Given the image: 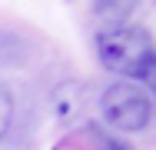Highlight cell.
<instances>
[{"label": "cell", "instance_id": "cell-1", "mask_svg": "<svg viewBox=\"0 0 156 150\" xmlns=\"http://www.w3.org/2000/svg\"><path fill=\"white\" fill-rule=\"evenodd\" d=\"M96 54L100 63L113 73H120L126 80H140L143 70L150 67V60L156 57V43L143 27H113V30H100L96 37Z\"/></svg>", "mask_w": 156, "mask_h": 150}, {"label": "cell", "instance_id": "cell-2", "mask_svg": "<svg viewBox=\"0 0 156 150\" xmlns=\"http://www.w3.org/2000/svg\"><path fill=\"white\" fill-rule=\"evenodd\" d=\"M100 110H103L106 123L113 130H120V133H140V130H146L153 123V114H156L150 93L140 87V84H133V80L110 84V87L103 90Z\"/></svg>", "mask_w": 156, "mask_h": 150}, {"label": "cell", "instance_id": "cell-3", "mask_svg": "<svg viewBox=\"0 0 156 150\" xmlns=\"http://www.w3.org/2000/svg\"><path fill=\"white\" fill-rule=\"evenodd\" d=\"M96 13H100V20L106 24L103 30L123 27V17L129 13V0H96Z\"/></svg>", "mask_w": 156, "mask_h": 150}, {"label": "cell", "instance_id": "cell-4", "mask_svg": "<svg viewBox=\"0 0 156 150\" xmlns=\"http://www.w3.org/2000/svg\"><path fill=\"white\" fill-rule=\"evenodd\" d=\"M10 120H13V93H10V90H7V84L0 80V140L7 137Z\"/></svg>", "mask_w": 156, "mask_h": 150}, {"label": "cell", "instance_id": "cell-5", "mask_svg": "<svg viewBox=\"0 0 156 150\" xmlns=\"http://www.w3.org/2000/svg\"><path fill=\"white\" fill-rule=\"evenodd\" d=\"M90 133L100 140V150H133V144H126L123 137H116V133H106L103 127H93Z\"/></svg>", "mask_w": 156, "mask_h": 150}, {"label": "cell", "instance_id": "cell-6", "mask_svg": "<svg viewBox=\"0 0 156 150\" xmlns=\"http://www.w3.org/2000/svg\"><path fill=\"white\" fill-rule=\"evenodd\" d=\"M140 84H143V90L150 93V100H153V107H156V57L150 60V67L143 70V77H140Z\"/></svg>", "mask_w": 156, "mask_h": 150}]
</instances>
